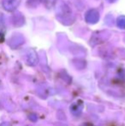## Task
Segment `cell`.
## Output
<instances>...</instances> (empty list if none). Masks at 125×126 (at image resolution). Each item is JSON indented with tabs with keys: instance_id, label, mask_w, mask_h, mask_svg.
<instances>
[{
	"instance_id": "1",
	"label": "cell",
	"mask_w": 125,
	"mask_h": 126,
	"mask_svg": "<svg viewBox=\"0 0 125 126\" xmlns=\"http://www.w3.org/2000/svg\"><path fill=\"white\" fill-rule=\"evenodd\" d=\"M86 22H88L90 24H94L99 19V13L97 10L95 9H92V10H89L86 13L85 16Z\"/></svg>"
},
{
	"instance_id": "2",
	"label": "cell",
	"mask_w": 125,
	"mask_h": 126,
	"mask_svg": "<svg viewBox=\"0 0 125 126\" xmlns=\"http://www.w3.org/2000/svg\"><path fill=\"white\" fill-rule=\"evenodd\" d=\"M21 0H3V7L7 11H14L19 6Z\"/></svg>"
},
{
	"instance_id": "3",
	"label": "cell",
	"mask_w": 125,
	"mask_h": 126,
	"mask_svg": "<svg viewBox=\"0 0 125 126\" xmlns=\"http://www.w3.org/2000/svg\"><path fill=\"white\" fill-rule=\"evenodd\" d=\"M38 56H37L36 52H35L33 50H30L28 51L27 52V63L28 65H31V66H34L38 63Z\"/></svg>"
},
{
	"instance_id": "4",
	"label": "cell",
	"mask_w": 125,
	"mask_h": 126,
	"mask_svg": "<svg viewBox=\"0 0 125 126\" xmlns=\"http://www.w3.org/2000/svg\"><path fill=\"white\" fill-rule=\"evenodd\" d=\"M82 103L81 101L79 102H76V103H74L71 106H70V111L73 113L74 115L77 116V115H80L82 111Z\"/></svg>"
},
{
	"instance_id": "5",
	"label": "cell",
	"mask_w": 125,
	"mask_h": 126,
	"mask_svg": "<svg viewBox=\"0 0 125 126\" xmlns=\"http://www.w3.org/2000/svg\"><path fill=\"white\" fill-rule=\"evenodd\" d=\"M117 26L122 29H125V16H120L117 21Z\"/></svg>"
},
{
	"instance_id": "6",
	"label": "cell",
	"mask_w": 125,
	"mask_h": 126,
	"mask_svg": "<svg viewBox=\"0 0 125 126\" xmlns=\"http://www.w3.org/2000/svg\"><path fill=\"white\" fill-rule=\"evenodd\" d=\"M29 118H31V119L33 120V122H35L37 120V117H36V115H34V114H33L32 116L29 117Z\"/></svg>"
},
{
	"instance_id": "7",
	"label": "cell",
	"mask_w": 125,
	"mask_h": 126,
	"mask_svg": "<svg viewBox=\"0 0 125 126\" xmlns=\"http://www.w3.org/2000/svg\"><path fill=\"white\" fill-rule=\"evenodd\" d=\"M108 1H109V2H115L116 0H108Z\"/></svg>"
}]
</instances>
